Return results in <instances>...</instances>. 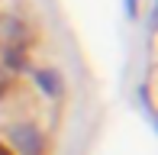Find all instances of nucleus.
Listing matches in <instances>:
<instances>
[{
	"mask_svg": "<svg viewBox=\"0 0 158 155\" xmlns=\"http://www.w3.org/2000/svg\"><path fill=\"white\" fill-rule=\"evenodd\" d=\"M13 142L23 145V155H39V149H42V145H39V136H35V132L26 136V129H16V132H13Z\"/></svg>",
	"mask_w": 158,
	"mask_h": 155,
	"instance_id": "f257e3e1",
	"label": "nucleus"
},
{
	"mask_svg": "<svg viewBox=\"0 0 158 155\" xmlns=\"http://www.w3.org/2000/svg\"><path fill=\"white\" fill-rule=\"evenodd\" d=\"M0 155H10V149H6V145H0Z\"/></svg>",
	"mask_w": 158,
	"mask_h": 155,
	"instance_id": "f03ea898",
	"label": "nucleus"
}]
</instances>
